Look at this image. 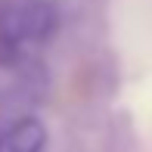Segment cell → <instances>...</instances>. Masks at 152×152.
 Returning a JSON list of instances; mask_svg holds the SVG:
<instances>
[{
  "mask_svg": "<svg viewBox=\"0 0 152 152\" xmlns=\"http://www.w3.org/2000/svg\"><path fill=\"white\" fill-rule=\"evenodd\" d=\"M19 19H22L25 40H47L59 25V10L53 0H22L19 3Z\"/></svg>",
  "mask_w": 152,
  "mask_h": 152,
  "instance_id": "cell-1",
  "label": "cell"
},
{
  "mask_svg": "<svg viewBox=\"0 0 152 152\" xmlns=\"http://www.w3.org/2000/svg\"><path fill=\"white\" fill-rule=\"evenodd\" d=\"M47 146V124L34 115H22L3 134V152H44Z\"/></svg>",
  "mask_w": 152,
  "mask_h": 152,
  "instance_id": "cell-2",
  "label": "cell"
},
{
  "mask_svg": "<svg viewBox=\"0 0 152 152\" xmlns=\"http://www.w3.org/2000/svg\"><path fill=\"white\" fill-rule=\"evenodd\" d=\"M0 152H3V134H0Z\"/></svg>",
  "mask_w": 152,
  "mask_h": 152,
  "instance_id": "cell-3",
  "label": "cell"
}]
</instances>
